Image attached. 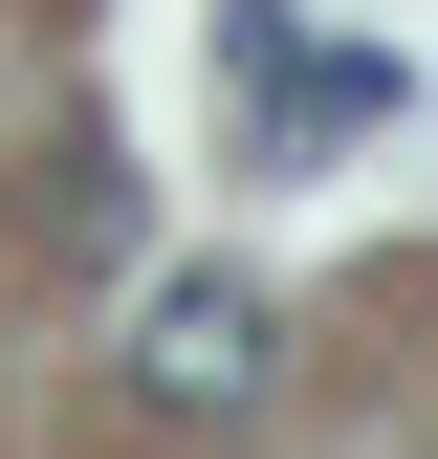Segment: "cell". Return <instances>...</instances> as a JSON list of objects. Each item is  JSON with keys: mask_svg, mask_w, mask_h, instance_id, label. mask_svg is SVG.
<instances>
[{"mask_svg": "<svg viewBox=\"0 0 438 459\" xmlns=\"http://www.w3.org/2000/svg\"><path fill=\"white\" fill-rule=\"evenodd\" d=\"M263 372H285V328H263V284H219V263H176L132 307V416H176V437H219V416H263Z\"/></svg>", "mask_w": 438, "mask_h": 459, "instance_id": "1", "label": "cell"}]
</instances>
